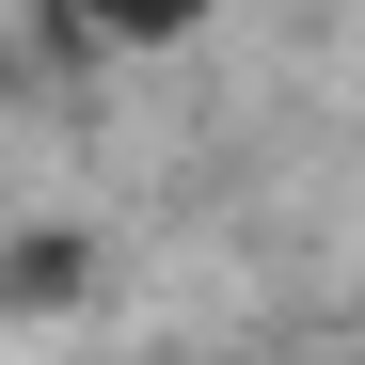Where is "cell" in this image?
Here are the masks:
<instances>
[{"label":"cell","instance_id":"obj_2","mask_svg":"<svg viewBox=\"0 0 365 365\" xmlns=\"http://www.w3.org/2000/svg\"><path fill=\"white\" fill-rule=\"evenodd\" d=\"M80 16H96L111 48H175V32H191V16H207V0H80Z\"/></svg>","mask_w":365,"mask_h":365},{"label":"cell","instance_id":"obj_1","mask_svg":"<svg viewBox=\"0 0 365 365\" xmlns=\"http://www.w3.org/2000/svg\"><path fill=\"white\" fill-rule=\"evenodd\" d=\"M80 238H16V255H0V302H16V318H48V302H80Z\"/></svg>","mask_w":365,"mask_h":365}]
</instances>
